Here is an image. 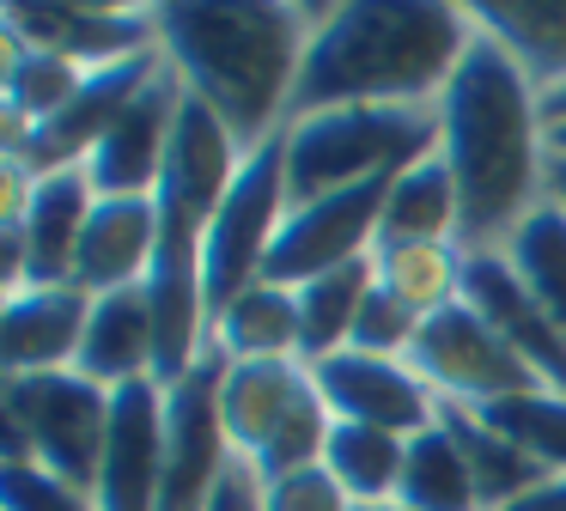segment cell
I'll list each match as a JSON object with an SVG mask.
<instances>
[{
    "instance_id": "36",
    "label": "cell",
    "mask_w": 566,
    "mask_h": 511,
    "mask_svg": "<svg viewBox=\"0 0 566 511\" xmlns=\"http://www.w3.org/2000/svg\"><path fill=\"white\" fill-rule=\"evenodd\" d=\"M354 511H402V505H354Z\"/></svg>"
},
{
    "instance_id": "28",
    "label": "cell",
    "mask_w": 566,
    "mask_h": 511,
    "mask_svg": "<svg viewBox=\"0 0 566 511\" xmlns=\"http://www.w3.org/2000/svg\"><path fill=\"white\" fill-rule=\"evenodd\" d=\"M378 286H390L420 316L463 299V243H371Z\"/></svg>"
},
{
    "instance_id": "29",
    "label": "cell",
    "mask_w": 566,
    "mask_h": 511,
    "mask_svg": "<svg viewBox=\"0 0 566 511\" xmlns=\"http://www.w3.org/2000/svg\"><path fill=\"white\" fill-rule=\"evenodd\" d=\"M488 420L500 426L505 438H517L548 474H566V396L560 389H524V396L488 408Z\"/></svg>"
},
{
    "instance_id": "32",
    "label": "cell",
    "mask_w": 566,
    "mask_h": 511,
    "mask_svg": "<svg viewBox=\"0 0 566 511\" xmlns=\"http://www.w3.org/2000/svg\"><path fill=\"white\" fill-rule=\"evenodd\" d=\"M262 511H354V499L342 493L329 469H298L281 474V481H262Z\"/></svg>"
},
{
    "instance_id": "9",
    "label": "cell",
    "mask_w": 566,
    "mask_h": 511,
    "mask_svg": "<svg viewBox=\"0 0 566 511\" xmlns=\"http://www.w3.org/2000/svg\"><path fill=\"white\" fill-rule=\"evenodd\" d=\"M0 31L31 49H50L80 67H116L159 49V7H80V0H7Z\"/></svg>"
},
{
    "instance_id": "6",
    "label": "cell",
    "mask_w": 566,
    "mask_h": 511,
    "mask_svg": "<svg viewBox=\"0 0 566 511\" xmlns=\"http://www.w3.org/2000/svg\"><path fill=\"white\" fill-rule=\"evenodd\" d=\"M286 134L262 140L256 153H244L226 201L208 219V304L226 311L238 292H250L269 268V250L286 226Z\"/></svg>"
},
{
    "instance_id": "30",
    "label": "cell",
    "mask_w": 566,
    "mask_h": 511,
    "mask_svg": "<svg viewBox=\"0 0 566 511\" xmlns=\"http://www.w3.org/2000/svg\"><path fill=\"white\" fill-rule=\"evenodd\" d=\"M420 323H427V316H420L415 304H402L390 286H371L366 304H359V323H354V341H347V347L378 353V359H408Z\"/></svg>"
},
{
    "instance_id": "31",
    "label": "cell",
    "mask_w": 566,
    "mask_h": 511,
    "mask_svg": "<svg viewBox=\"0 0 566 511\" xmlns=\"http://www.w3.org/2000/svg\"><path fill=\"white\" fill-rule=\"evenodd\" d=\"M0 511H98V499L43 462H0Z\"/></svg>"
},
{
    "instance_id": "8",
    "label": "cell",
    "mask_w": 566,
    "mask_h": 511,
    "mask_svg": "<svg viewBox=\"0 0 566 511\" xmlns=\"http://www.w3.org/2000/svg\"><path fill=\"white\" fill-rule=\"evenodd\" d=\"M396 177H402V170H396ZM396 177H371V182H354V189L317 195V201H305V207H286V226L269 250L262 280H274V286H305V280L329 274V268H347V262H359V255H371Z\"/></svg>"
},
{
    "instance_id": "21",
    "label": "cell",
    "mask_w": 566,
    "mask_h": 511,
    "mask_svg": "<svg viewBox=\"0 0 566 511\" xmlns=\"http://www.w3.org/2000/svg\"><path fill=\"white\" fill-rule=\"evenodd\" d=\"M208 347L220 353L226 365H244V359H305L293 292L274 286V280H256L250 292H238L226 311H213Z\"/></svg>"
},
{
    "instance_id": "5",
    "label": "cell",
    "mask_w": 566,
    "mask_h": 511,
    "mask_svg": "<svg viewBox=\"0 0 566 511\" xmlns=\"http://www.w3.org/2000/svg\"><path fill=\"white\" fill-rule=\"evenodd\" d=\"M116 389H98L80 372H38L0 384V462H43L74 487H98L111 445Z\"/></svg>"
},
{
    "instance_id": "18",
    "label": "cell",
    "mask_w": 566,
    "mask_h": 511,
    "mask_svg": "<svg viewBox=\"0 0 566 511\" xmlns=\"http://www.w3.org/2000/svg\"><path fill=\"white\" fill-rule=\"evenodd\" d=\"M311 389L305 359H244L220 372V426L238 462H256L269 450V438L286 426V414L298 408V396Z\"/></svg>"
},
{
    "instance_id": "1",
    "label": "cell",
    "mask_w": 566,
    "mask_h": 511,
    "mask_svg": "<svg viewBox=\"0 0 566 511\" xmlns=\"http://www.w3.org/2000/svg\"><path fill=\"white\" fill-rule=\"evenodd\" d=\"M439 158L463 195V238H457L463 250H500L517 219L548 195L542 85L481 24L451 85L439 92Z\"/></svg>"
},
{
    "instance_id": "24",
    "label": "cell",
    "mask_w": 566,
    "mask_h": 511,
    "mask_svg": "<svg viewBox=\"0 0 566 511\" xmlns=\"http://www.w3.org/2000/svg\"><path fill=\"white\" fill-rule=\"evenodd\" d=\"M500 255L517 274V286L542 304V316L566 335V207H554L548 195H542V201L512 226V238L500 243Z\"/></svg>"
},
{
    "instance_id": "27",
    "label": "cell",
    "mask_w": 566,
    "mask_h": 511,
    "mask_svg": "<svg viewBox=\"0 0 566 511\" xmlns=\"http://www.w3.org/2000/svg\"><path fill=\"white\" fill-rule=\"evenodd\" d=\"M396 505L402 511H488L481 505V487L469 474L457 438L439 420L427 432L408 438V462H402V487H396Z\"/></svg>"
},
{
    "instance_id": "11",
    "label": "cell",
    "mask_w": 566,
    "mask_h": 511,
    "mask_svg": "<svg viewBox=\"0 0 566 511\" xmlns=\"http://www.w3.org/2000/svg\"><path fill=\"white\" fill-rule=\"evenodd\" d=\"M165 493V384L116 389V414H111V445H104V469H98V511H159Z\"/></svg>"
},
{
    "instance_id": "7",
    "label": "cell",
    "mask_w": 566,
    "mask_h": 511,
    "mask_svg": "<svg viewBox=\"0 0 566 511\" xmlns=\"http://www.w3.org/2000/svg\"><path fill=\"white\" fill-rule=\"evenodd\" d=\"M408 365L420 372V384L439 401H457V408H500V401L524 396V389H542V377L505 347L488 328V316L469 299H451L444 311H432L420 323L415 347H408Z\"/></svg>"
},
{
    "instance_id": "2",
    "label": "cell",
    "mask_w": 566,
    "mask_h": 511,
    "mask_svg": "<svg viewBox=\"0 0 566 511\" xmlns=\"http://www.w3.org/2000/svg\"><path fill=\"white\" fill-rule=\"evenodd\" d=\"M317 7L298 0H165L159 55L244 153L286 134Z\"/></svg>"
},
{
    "instance_id": "4",
    "label": "cell",
    "mask_w": 566,
    "mask_h": 511,
    "mask_svg": "<svg viewBox=\"0 0 566 511\" xmlns=\"http://www.w3.org/2000/svg\"><path fill=\"white\" fill-rule=\"evenodd\" d=\"M439 146V104H342L286 122V195L293 207L317 195L396 177Z\"/></svg>"
},
{
    "instance_id": "20",
    "label": "cell",
    "mask_w": 566,
    "mask_h": 511,
    "mask_svg": "<svg viewBox=\"0 0 566 511\" xmlns=\"http://www.w3.org/2000/svg\"><path fill=\"white\" fill-rule=\"evenodd\" d=\"M463 238V195H457L451 165L432 146L427 158L390 182V201L378 219V243H457Z\"/></svg>"
},
{
    "instance_id": "25",
    "label": "cell",
    "mask_w": 566,
    "mask_h": 511,
    "mask_svg": "<svg viewBox=\"0 0 566 511\" xmlns=\"http://www.w3.org/2000/svg\"><path fill=\"white\" fill-rule=\"evenodd\" d=\"M378 286V268H371V255H359V262L347 268H329V274L305 280V286H286L298 304V341H305V365L329 359V353H342L347 341H354V323H359V304H366V292Z\"/></svg>"
},
{
    "instance_id": "16",
    "label": "cell",
    "mask_w": 566,
    "mask_h": 511,
    "mask_svg": "<svg viewBox=\"0 0 566 511\" xmlns=\"http://www.w3.org/2000/svg\"><path fill=\"white\" fill-rule=\"evenodd\" d=\"M92 207H98V189H92L86 165L38 177L25 219L0 226L25 238V286H74V255H80V238H86Z\"/></svg>"
},
{
    "instance_id": "23",
    "label": "cell",
    "mask_w": 566,
    "mask_h": 511,
    "mask_svg": "<svg viewBox=\"0 0 566 511\" xmlns=\"http://www.w3.org/2000/svg\"><path fill=\"white\" fill-rule=\"evenodd\" d=\"M469 19L517 55V67L554 92L566 80V0H488L469 7Z\"/></svg>"
},
{
    "instance_id": "34",
    "label": "cell",
    "mask_w": 566,
    "mask_h": 511,
    "mask_svg": "<svg viewBox=\"0 0 566 511\" xmlns=\"http://www.w3.org/2000/svg\"><path fill=\"white\" fill-rule=\"evenodd\" d=\"M505 511H566V474H548L542 487H530L517 505H505Z\"/></svg>"
},
{
    "instance_id": "15",
    "label": "cell",
    "mask_w": 566,
    "mask_h": 511,
    "mask_svg": "<svg viewBox=\"0 0 566 511\" xmlns=\"http://www.w3.org/2000/svg\"><path fill=\"white\" fill-rule=\"evenodd\" d=\"M153 250H159V195H98L74 255V286L86 299L147 286Z\"/></svg>"
},
{
    "instance_id": "17",
    "label": "cell",
    "mask_w": 566,
    "mask_h": 511,
    "mask_svg": "<svg viewBox=\"0 0 566 511\" xmlns=\"http://www.w3.org/2000/svg\"><path fill=\"white\" fill-rule=\"evenodd\" d=\"M74 372L92 377L98 389H128V384L159 377V323H153L147 286H123V292L92 299Z\"/></svg>"
},
{
    "instance_id": "26",
    "label": "cell",
    "mask_w": 566,
    "mask_h": 511,
    "mask_svg": "<svg viewBox=\"0 0 566 511\" xmlns=\"http://www.w3.org/2000/svg\"><path fill=\"white\" fill-rule=\"evenodd\" d=\"M402 462H408V438L384 432V426H354V420H335L329 450H323V469L342 481V493L354 505H396Z\"/></svg>"
},
{
    "instance_id": "14",
    "label": "cell",
    "mask_w": 566,
    "mask_h": 511,
    "mask_svg": "<svg viewBox=\"0 0 566 511\" xmlns=\"http://www.w3.org/2000/svg\"><path fill=\"white\" fill-rule=\"evenodd\" d=\"M92 299L80 286H19L0 311V365L7 377L74 372L80 341H86Z\"/></svg>"
},
{
    "instance_id": "3",
    "label": "cell",
    "mask_w": 566,
    "mask_h": 511,
    "mask_svg": "<svg viewBox=\"0 0 566 511\" xmlns=\"http://www.w3.org/2000/svg\"><path fill=\"white\" fill-rule=\"evenodd\" d=\"M469 7L451 0H342L317 7L293 116L342 104H439L463 61Z\"/></svg>"
},
{
    "instance_id": "22",
    "label": "cell",
    "mask_w": 566,
    "mask_h": 511,
    "mask_svg": "<svg viewBox=\"0 0 566 511\" xmlns=\"http://www.w3.org/2000/svg\"><path fill=\"white\" fill-rule=\"evenodd\" d=\"M439 426L457 438V450H463V462H469V474H475L481 505H488V511L517 505V499H524L530 487L548 481V469H542V462L530 457V450L517 445V438H505L500 426L488 420V414L457 408V401H439Z\"/></svg>"
},
{
    "instance_id": "35",
    "label": "cell",
    "mask_w": 566,
    "mask_h": 511,
    "mask_svg": "<svg viewBox=\"0 0 566 511\" xmlns=\"http://www.w3.org/2000/svg\"><path fill=\"white\" fill-rule=\"evenodd\" d=\"M548 201L566 207V153H554V146H548Z\"/></svg>"
},
{
    "instance_id": "10",
    "label": "cell",
    "mask_w": 566,
    "mask_h": 511,
    "mask_svg": "<svg viewBox=\"0 0 566 511\" xmlns=\"http://www.w3.org/2000/svg\"><path fill=\"white\" fill-rule=\"evenodd\" d=\"M311 384L323 389L335 420L354 426H384L396 438H415L439 420V396L420 384V372L408 359H378V353H329L311 365Z\"/></svg>"
},
{
    "instance_id": "13",
    "label": "cell",
    "mask_w": 566,
    "mask_h": 511,
    "mask_svg": "<svg viewBox=\"0 0 566 511\" xmlns=\"http://www.w3.org/2000/svg\"><path fill=\"white\" fill-rule=\"evenodd\" d=\"M463 299L488 316V328L542 377V389L566 396V335L542 316V304L517 286L500 250H463Z\"/></svg>"
},
{
    "instance_id": "33",
    "label": "cell",
    "mask_w": 566,
    "mask_h": 511,
    "mask_svg": "<svg viewBox=\"0 0 566 511\" xmlns=\"http://www.w3.org/2000/svg\"><path fill=\"white\" fill-rule=\"evenodd\" d=\"M208 511H262V474L250 469V462L232 457V469L220 474V487H213V505Z\"/></svg>"
},
{
    "instance_id": "12",
    "label": "cell",
    "mask_w": 566,
    "mask_h": 511,
    "mask_svg": "<svg viewBox=\"0 0 566 511\" xmlns=\"http://www.w3.org/2000/svg\"><path fill=\"white\" fill-rule=\"evenodd\" d=\"M177 109H184V85L165 67L159 80L123 109V122L98 140V153L86 158L92 189L98 195H159L165 158H171V134H177Z\"/></svg>"
},
{
    "instance_id": "19",
    "label": "cell",
    "mask_w": 566,
    "mask_h": 511,
    "mask_svg": "<svg viewBox=\"0 0 566 511\" xmlns=\"http://www.w3.org/2000/svg\"><path fill=\"white\" fill-rule=\"evenodd\" d=\"M86 73L92 67H80V61H62V55H50V49H31V43L0 31V122H7L0 153L19 146L31 128H43V122L86 85Z\"/></svg>"
}]
</instances>
